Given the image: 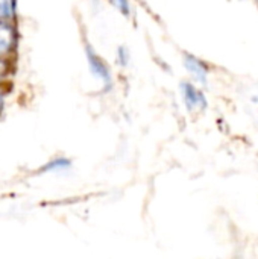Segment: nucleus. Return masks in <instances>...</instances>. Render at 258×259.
Returning <instances> with one entry per match:
<instances>
[{
	"mask_svg": "<svg viewBox=\"0 0 258 259\" xmlns=\"http://www.w3.org/2000/svg\"><path fill=\"white\" fill-rule=\"evenodd\" d=\"M106 3L125 20L131 21L135 15V6L132 0H106Z\"/></svg>",
	"mask_w": 258,
	"mask_h": 259,
	"instance_id": "423d86ee",
	"label": "nucleus"
},
{
	"mask_svg": "<svg viewBox=\"0 0 258 259\" xmlns=\"http://www.w3.org/2000/svg\"><path fill=\"white\" fill-rule=\"evenodd\" d=\"M3 106H5V91L0 88V114L3 111Z\"/></svg>",
	"mask_w": 258,
	"mask_h": 259,
	"instance_id": "9d476101",
	"label": "nucleus"
},
{
	"mask_svg": "<svg viewBox=\"0 0 258 259\" xmlns=\"http://www.w3.org/2000/svg\"><path fill=\"white\" fill-rule=\"evenodd\" d=\"M132 64V52L126 44H119L114 50V65L125 71L131 67Z\"/></svg>",
	"mask_w": 258,
	"mask_h": 259,
	"instance_id": "39448f33",
	"label": "nucleus"
},
{
	"mask_svg": "<svg viewBox=\"0 0 258 259\" xmlns=\"http://www.w3.org/2000/svg\"><path fill=\"white\" fill-rule=\"evenodd\" d=\"M252 2H254V3H255V5L258 6V0H252Z\"/></svg>",
	"mask_w": 258,
	"mask_h": 259,
	"instance_id": "9b49d317",
	"label": "nucleus"
},
{
	"mask_svg": "<svg viewBox=\"0 0 258 259\" xmlns=\"http://www.w3.org/2000/svg\"><path fill=\"white\" fill-rule=\"evenodd\" d=\"M178 97L189 115L199 117L205 114L210 108V99L207 88L192 82L190 79H181L178 82Z\"/></svg>",
	"mask_w": 258,
	"mask_h": 259,
	"instance_id": "f03ea898",
	"label": "nucleus"
},
{
	"mask_svg": "<svg viewBox=\"0 0 258 259\" xmlns=\"http://www.w3.org/2000/svg\"><path fill=\"white\" fill-rule=\"evenodd\" d=\"M9 71H11L9 59H3V58H0V82H2L5 77H8Z\"/></svg>",
	"mask_w": 258,
	"mask_h": 259,
	"instance_id": "1a4fd4ad",
	"label": "nucleus"
},
{
	"mask_svg": "<svg viewBox=\"0 0 258 259\" xmlns=\"http://www.w3.org/2000/svg\"><path fill=\"white\" fill-rule=\"evenodd\" d=\"M181 65L186 71L187 79H190L192 82H195L204 88L210 87L214 68L211 65V62H208L205 58L199 56L198 53L184 50L181 53Z\"/></svg>",
	"mask_w": 258,
	"mask_h": 259,
	"instance_id": "7ed1b4c3",
	"label": "nucleus"
},
{
	"mask_svg": "<svg viewBox=\"0 0 258 259\" xmlns=\"http://www.w3.org/2000/svg\"><path fill=\"white\" fill-rule=\"evenodd\" d=\"M17 2L15 0H0V21H11L15 18Z\"/></svg>",
	"mask_w": 258,
	"mask_h": 259,
	"instance_id": "6e6552de",
	"label": "nucleus"
},
{
	"mask_svg": "<svg viewBox=\"0 0 258 259\" xmlns=\"http://www.w3.org/2000/svg\"><path fill=\"white\" fill-rule=\"evenodd\" d=\"M71 168V159H68L67 156H55L50 161H47L40 171L41 173H61Z\"/></svg>",
	"mask_w": 258,
	"mask_h": 259,
	"instance_id": "0eeeda50",
	"label": "nucleus"
},
{
	"mask_svg": "<svg viewBox=\"0 0 258 259\" xmlns=\"http://www.w3.org/2000/svg\"><path fill=\"white\" fill-rule=\"evenodd\" d=\"M84 56H85L88 73L99 85L100 93L111 94L116 90L114 68L106 61V58L100 52H97V49L87 38H84Z\"/></svg>",
	"mask_w": 258,
	"mask_h": 259,
	"instance_id": "f257e3e1",
	"label": "nucleus"
},
{
	"mask_svg": "<svg viewBox=\"0 0 258 259\" xmlns=\"http://www.w3.org/2000/svg\"><path fill=\"white\" fill-rule=\"evenodd\" d=\"M18 42V33L11 21H0V58L9 59L15 52Z\"/></svg>",
	"mask_w": 258,
	"mask_h": 259,
	"instance_id": "20e7f679",
	"label": "nucleus"
}]
</instances>
